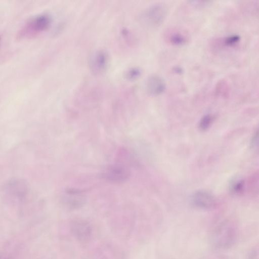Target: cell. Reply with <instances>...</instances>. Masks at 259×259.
Instances as JSON below:
<instances>
[{"label": "cell", "mask_w": 259, "mask_h": 259, "mask_svg": "<svg viewBox=\"0 0 259 259\" xmlns=\"http://www.w3.org/2000/svg\"><path fill=\"white\" fill-rule=\"evenodd\" d=\"M0 194L7 201L20 203L26 201L30 196V187L26 180L13 178L2 185L0 189Z\"/></svg>", "instance_id": "obj_1"}, {"label": "cell", "mask_w": 259, "mask_h": 259, "mask_svg": "<svg viewBox=\"0 0 259 259\" xmlns=\"http://www.w3.org/2000/svg\"><path fill=\"white\" fill-rule=\"evenodd\" d=\"M237 237L236 225L232 221L221 222L214 229L211 237L213 245L219 249H227L232 246Z\"/></svg>", "instance_id": "obj_2"}, {"label": "cell", "mask_w": 259, "mask_h": 259, "mask_svg": "<svg viewBox=\"0 0 259 259\" xmlns=\"http://www.w3.org/2000/svg\"><path fill=\"white\" fill-rule=\"evenodd\" d=\"M167 14V8L162 3L153 4L146 8L140 15V21L144 25L156 27L164 21Z\"/></svg>", "instance_id": "obj_3"}, {"label": "cell", "mask_w": 259, "mask_h": 259, "mask_svg": "<svg viewBox=\"0 0 259 259\" xmlns=\"http://www.w3.org/2000/svg\"><path fill=\"white\" fill-rule=\"evenodd\" d=\"M51 23V17L47 13L36 15L29 19L19 32L20 37L35 36L48 28Z\"/></svg>", "instance_id": "obj_4"}, {"label": "cell", "mask_w": 259, "mask_h": 259, "mask_svg": "<svg viewBox=\"0 0 259 259\" xmlns=\"http://www.w3.org/2000/svg\"><path fill=\"white\" fill-rule=\"evenodd\" d=\"M130 170L124 163L116 162L109 165L103 172V178L111 182L120 183L127 180L130 176Z\"/></svg>", "instance_id": "obj_5"}, {"label": "cell", "mask_w": 259, "mask_h": 259, "mask_svg": "<svg viewBox=\"0 0 259 259\" xmlns=\"http://www.w3.org/2000/svg\"><path fill=\"white\" fill-rule=\"evenodd\" d=\"M62 199L65 206L70 209L79 208L86 201V197L82 191L72 188L64 190Z\"/></svg>", "instance_id": "obj_6"}, {"label": "cell", "mask_w": 259, "mask_h": 259, "mask_svg": "<svg viewBox=\"0 0 259 259\" xmlns=\"http://www.w3.org/2000/svg\"><path fill=\"white\" fill-rule=\"evenodd\" d=\"M108 62L109 56L107 52L102 49L97 50L90 57V68L95 74H101L106 69Z\"/></svg>", "instance_id": "obj_7"}, {"label": "cell", "mask_w": 259, "mask_h": 259, "mask_svg": "<svg viewBox=\"0 0 259 259\" xmlns=\"http://www.w3.org/2000/svg\"><path fill=\"white\" fill-rule=\"evenodd\" d=\"M70 230L74 237L80 241L88 240L92 234L91 225L87 221L80 219L71 222Z\"/></svg>", "instance_id": "obj_8"}, {"label": "cell", "mask_w": 259, "mask_h": 259, "mask_svg": "<svg viewBox=\"0 0 259 259\" xmlns=\"http://www.w3.org/2000/svg\"><path fill=\"white\" fill-rule=\"evenodd\" d=\"M192 204L196 207L202 209H210L215 204L214 197L209 192L203 190L195 192L192 197Z\"/></svg>", "instance_id": "obj_9"}, {"label": "cell", "mask_w": 259, "mask_h": 259, "mask_svg": "<svg viewBox=\"0 0 259 259\" xmlns=\"http://www.w3.org/2000/svg\"><path fill=\"white\" fill-rule=\"evenodd\" d=\"M146 87L147 92L150 95L158 96L164 93L166 86L162 77L157 74H153L148 78Z\"/></svg>", "instance_id": "obj_10"}, {"label": "cell", "mask_w": 259, "mask_h": 259, "mask_svg": "<svg viewBox=\"0 0 259 259\" xmlns=\"http://www.w3.org/2000/svg\"><path fill=\"white\" fill-rule=\"evenodd\" d=\"M167 39L171 45L176 46L185 45L188 40L185 33L177 30L169 32L167 35Z\"/></svg>", "instance_id": "obj_11"}, {"label": "cell", "mask_w": 259, "mask_h": 259, "mask_svg": "<svg viewBox=\"0 0 259 259\" xmlns=\"http://www.w3.org/2000/svg\"><path fill=\"white\" fill-rule=\"evenodd\" d=\"M241 37L236 34H231L224 37L222 40V45L225 47L232 48L237 45L240 41Z\"/></svg>", "instance_id": "obj_12"}, {"label": "cell", "mask_w": 259, "mask_h": 259, "mask_svg": "<svg viewBox=\"0 0 259 259\" xmlns=\"http://www.w3.org/2000/svg\"><path fill=\"white\" fill-rule=\"evenodd\" d=\"M214 119V117L211 114L204 115L199 122V129L202 131L206 130L213 122Z\"/></svg>", "instance_id": "obj_13"}, {"label": "cell", "mask_w": 259, "mask_h": 259, "mask_svg": "<svg viewBox=\"0 0 259 259\" xmlns=\"http://www.w3.org/2000/svg\"><path fill=\"white\" fill-rule=\"evenodd\" d=\"M141 69L138 67H132L128 68L125 72V77L129 80H134L138 78L141 75Z\"/></svg>", "instance_id": "obj_14"}, {"label": "cell", "mask_w": 259, "mask_h": 259, "mask_svg": "<svg viewBox=\"0 0 259 259\" xmlns=\"http://www.w3.org/2000/svg\"><path fill=\"white\" fill-rule=\"evenodd\" d=\"M244 183L242 180L234 181L231 184V191L234 194H239L243 191Z\"/></svg>", "instance_id": "obj_15"}, {"label": "cell", "mask_w": 259, "mask_h": 259, "mask_svg": "<svg viewBox=\"0 0 259 259\" xmlns=\"http://www.w3.org/2000/svg\"><path fill=\"white\" fill-rule=\"evenodd\" d=\"M189 3L193 5V6H195L196 7H204L208 5H209L210 3H211L210 1H190Z\"/></svg>", "instance_id": "obj_16"}, {"label": "cell", "mask_w": 259, "mask_h": 259, "mask_svg": "<svg viewBox=\"0 0 259 259\" xmlns=\"http://www.w3.org/2000/svg\"><path fill=\"white\" fill-rule=\"evenodd\" d=\"M247 259H258V253L257 248L252 249L248 254Z\"/></svg>", "instance_id": "obj_17"}, {"label": "cell", "mask_w": 259, "mask_h": 259, "mask_svg": "<svg viewBox=\"0 0 259 259\" xmlns=\"http://www.w3.org/2000/svg\"><path fill=\"white\" fill-rule=\"evenodd\" d=\"M257 143V132L253 136L251 140V146L252 147H255Z\"/></svg>", "instance_id": "obj_18"}, {"label": "cell", "mask_w": 259, "mask_h": 259, "mask_svg": "<svg viewBox=\"0 0 259 259\" xmlns=\"http://www.w3.org/2000/svg\"><path fill=\"white\" fill-rule=\"evenodd\" d=\"M174 71L177 74H182L183 72V69L179 66H176L174 68Z\"/></svg>", "instance_id": "obj_19"}, {"label": "cell", "mask_w": 259, "mask_h": 259, "mask_svg": "<svg viewBox=\"0 0 259 259\" xmlns=\"http://www.w3.org/2000/svg\"><path fill=\"white\" fill-rule=\"evenodd\" d=\"M0 259H4V258H0Z\"/></svg>", "instance_id": "obj_20"}]
</instances>
